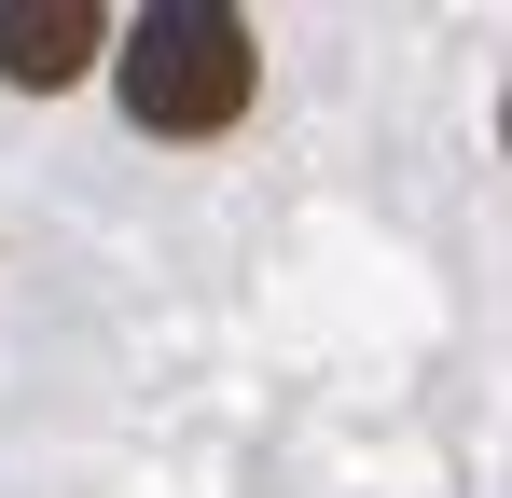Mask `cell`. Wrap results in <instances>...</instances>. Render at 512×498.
I'll return each instance as SVG.
<instances>
[{
    "label": "cell",
    "instance_id": "6da1fadb",
    "mask_svg": "<svg viewBox=\"0 0 512 498\" xmlns=\"http://www.w3.org/2000/svg\"><path fill=\"white\" fill-rule=\"evenodd\" d=\"M111 83H125V125L222 139V125L250 111V83H263V42H250V14H222V0H153V14L125 28Z\"/></svg>",
    "mask_w": 512,
    "mask_h": 498
},
{
    "label": "cell",
    "instance_id": "7a4b0ae2",
    "mask_svg": "<svg viewBox=\"0 0 512 498\" xmlns=\"http://www.w3.org/2000/svg\"><path fill=\"white\" fill-rule=\"evenodd\" d=\"M97 42H111V14H97V0H0V83H28V97L84 83Z\"/></svg>",
    "mask_w": 512,
    "mask_h": 498
},
{
    "label": "cell",
    "instance_id": "3957f363",
    "mask_svg": "<svg viewBox=\"0 0 512 498\" xmlns=\"http://www.w3.org/2000/svg\"><path fill=\"white\" fill-rule=\"evenodd\" d=\"M499 139H512V97H499Z\"/></svg>",
    "mask_w": 512,
    "mask_h": 498
}]
</instances>
